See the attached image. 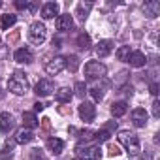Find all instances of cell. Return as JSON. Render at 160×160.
<instances>
[{
  "mask_svg": "<svg viewBox=\"0 0 160 160\" xmlns=\"http://www.w3.org/2000/svg\"><path fill=\"white\" fill-rule=\"evenodd\" d=\"M8 91H10V92H13V94H17V96L27 94V92L30 91L28 75H27L25 72H21V70L13 72V73L10 75V79H8Z\"/></svg>",
  "mask_w": 160,
  "mask_h": 160,
  "instance_id": "obj_1",
  "label": "cell"
},
{
  "mask_svg": "<svg viewBox=\"0 0 160 160\" xmlns=\"http://www.w3.org/2000/svg\"><path fill=\"white\" fill-rule=\"evenodd\" d=\"M117 138H119V143L128 151V154H132V156L139 154L141 147H139V139H138V136H136L134 132H130V130H121Z\"/></svg>",
  "mask_w": 160,
  "mask_h": 160,
  "instance_id": "obj_2",
  "label": "cell"
},
{
  "mask_svg": "<svg viewBox=\"0 0 160 160\" xmlns=\"http://www.w3.org/2000/svg\"><path fill=\"white\" fill-rule=\"evenodd\" d=\"M75 152L81 156V160H100L102 149L98 145H92L91 141H79L75 147Z\"/></svg>",
  "mask_w": 160,
  "mask_h": 160,
  "instance_id": "obj_3",
  "label": "cell"
},
{
  "mask_svg": "<svg viewBox=\"0 0 160 160\" xmlns=\"http://www.w3.org/2000/svg\"><path fill=\"white\" fill-rule=\"evenodd\" d=\"M45 38H47V28H45V25L40 23V21L32 23V25H30V30H28V40H30L34 45H42V43L45 42Z\"/></svg>",
  "mask_w": 160,
  "mask_h": 160,
  "instance_id": "obj_4",
  "label": "cell"
},
{
  "mask_svg": "<svg viewBox=\"0 0 160 160\" xmlns=\"http://www.w3.org/2000/svg\"><path fill=\"white\" fill-rule=\"evenodd\" d=\"M106 72H108L106 66L102 62H98V60H91V62L85 64V75L89 79H102L106 75Z\"/></svg>",
  "mask_w": 160,
  "mask_h": 160,
  "instance_id": "obj_5",
  "label": "cell"
},
{
  "mask_svg": "<svg viewBox=\"0 0 160 160\" xmlns=\"http://www.w3.org/2000/svg\"><path fill=\"white\" fill-rule=\"evenodd\" d=\"M79 117H81V121L85 122H92L94 117H96V108L91 104V102H83L81 106H79Z\"/></svg>",
  "mask_w": 160,
  "mask_h": 160,
  "instance_id": "obj_6",
  "label": "cell"
},
{
  "mask_svg": "<svg viewBox=\"0 0 160 160\" xmlns=\"http://www.w3.org/2000/svg\"><path fill=\"white\" fill-rule=\"evenodd\" d=\"M55 27L58 32H70L73 28V17L70 13H64V15H58L57 21H55Z\"/></svg>",
  "mask_w": 160,
  "mask_h": 160,
  "instance_id": "obj_7",
  "label": "cell"
},
{
  "mask_svg": "<svg viewBox=\"0 0 160 160\" xmlns=\"http://www.w3.org/2000/svg\"><path fill=\"white\" fill-rule=\"evenodd\" d=\"M53 91H55V83L51 81V79H40L38 85L34 87V92L38 96H49Z\"/></svg>",
  "mask_w": 160,
  "mask_h": 160,
  "instance_id": "obj_8",
  "label": "cell"
},
{
  "mask_svg": "<svg viewBox=\"0 0 160 160\" xmlns=\"http://www.w3.org/2000/svg\"><path fill=\"white\" fill-rule=\"evenodd\" d=\"M64 70V57H55L45 64V72L49 75H58Z\"/></svg>",
  "mask_w": 160,
  "mask_h": 160,
  "instance_id": "obj_9",
  "label": "cell"
},
{
  "mask_svg": "<svg viewBox=\"0 0 160 160\" xmlns=\"http://www.w3.org/2000/svg\"><path fill=\"white\" fill-rule=\"evenodd\" d=\"M143 12L149 19H154L160 15V2L158 0H147V2L143 4Z\"/></svg>",
  "mask_w": 160,
  "mask_h": 160,
  "instance_id": "obj_10",
  "label": "cell"
},
{
  "mask_svg": "<svg viewBox=\"0 0 160 160\" xmlns=\"http://www.w3.org/2000/svg\"><path fill=\"white\" fill-rule=\"evenodd\" d=\"M13 58H15V62H19V64H30V62L34 60V55H32L30 49L21 47V49H17V51L13 53Z\"/></svg>",
  "mask_w": 160,
  "mask_h": 160,
  "instance_id": "obj_11",
  "label": "cell"
},
{
  "mask_svg": "<svg viewBox=\"0 0 160 160\" xmlns=\"http://www.w3.org/2000/svg\"><path fill=\"white\" fill-rule=\"evenodd\" d=\"M13 128V117L8 111L0 113V134H8Z\"/></svg>",
  "mask_w": 160,
  "mask_h": 160,
  "instance_id": "obj_12",
  "label": "cell"
},
{
  "mask_svg": "<svg viewBox=\"0 0 160 160\" xmlns=\"http://www.w3.org/2000/svg\"><path fill=\"white\" fill-rule=\"evenodd\" d=\"M147 111L143 109V108H138V109H134L132 111V121H134V124L138 126V128H143L145 124H147Z\"/></svg>",
  "mask_w": 160,
  "mask_h": 160,
  "instance_id": "obj_13",
  "label": "cell"
},
{
  "mask_svg": "<svg viewBox=\"0 0 160 160\" xmlns=\"http://www.w3.org/2000/svg\"><path fill=\"white\" fill-rule=\"evenodd\" d=\"M32 139H34V132L28 130V128H21V130H17V134H15V138H13V141H15V143H21V145L30 143Z\"/></svg>",
  "mask_w": 160,
  "mask_h": 160,
  "instance_id": "obj_14",
  "label": "cell"
},
{
  "mask_svg": "<svg viewBox=\"0 0 160 160\" xmlns=\"http://www.w3.org/2000/svg\"><path fill=\"white\" fill-rule=\"evenodd\" d=\"M55 15H58V4L57 2H45L42 6V17L43 19H53Z\"/></svg>",
  "mask_w": 160,
  "mask_h": 160,
  "instance_id": "obj_15",
  "label": "cell"
},
{
  "mask_svg": "<svg viewBox=\"0 0 160 160\" xmlns=\"http://www.w3.org/2000/svg\"><path fill=\"white\" fill-rule=\"evenodd\" d=\"M111 51H113V42H111V40H102V42H98V45H96V55H98L100 58L108 57Z\"/></svg>",
  "mask_w": 160,
  "mask_h": 160,
  "instance_id": "obj_16",
  "label": "cell"
},
{
  "mask_svg": "<svg viewBox=\"0 0 160 160\" xmlns=\"http://www.w3.org/2000/svg\"><path fill=\"white\" fill-rule=\"evenodd\" d=\"M126 62H130V66H134V68H141V66H145L147 58H145V55L141 51H132Z\"/></svg>",
  "mask_w": 160,
  "mask_h": 160,
  "instance_id": "obj_17",
  "label": "cell"
},
{
  "mask_svg": "<svg viewBox=\"0 0 160 160\" xmlns=\"http://www.w3.org/2000/svg\"><path fill=\"white\" fill-rule=\"evenodd\" d=\"M47 149L53 152V154H60L64 151V141L60 138H49L47 139Z\"/></svg>",
  "mask_w": 160,
  "mask_h": 160,
  "instance_id": "obj_18",
  "label": "cell"
},
{
  "mask_svg": "<svg viewBox=\"0 0 160 160\" xmlns=\"http://www.w3.org/2000/svg\"><path fill=\"white\" fill-rule=\"evenodd\" d=\"M92 8V2H81V4H77L75 8V15L79 17V21H85L89 17V12Z\"/></svg>",
  "mask_w": 160,
  "mask_h": 160,
  "instance_id": "obj_19",
  "label": "cell"
},
{
  "mask_svg": "<svg viewBox=\"0 0 160 160\" xmlns=\"http://www.w3.org/2000/svg\"><path fill=\"white\" fill-rule=\"evenodd\" d=\"M72 96H73V92H72L68 87H62V89H58V91H57L55 100H57L58 104H68V102L72 100Z\"/></svg>",
  "mask_w": 160,
  "mask_h": 160,
  "instance_id": "obj_20",
  "label": "cell"
},
{
  "mask_svg": "<svg viewBox=\"0 0 160 160\" xmlns=\"http://www.w3.org/2000/svg\"><path fill=\"white\" fill-rule=\"evenodd\" d=\"M23 124H25V128L32 130V128H36V126L40 124V121L36 119V115H34L32 111H25V113H23Z\"/></svg>",
  "mask_w": 160,
  "mask_h": 160,
  "instance_id": "obj_21",
  "label": "cell"
},
{
  "mask_svg": "<svg viewBox=\"0 0 160 160\" xmlns=\"http://www.w3.org/2000/svg\"><path fill=\"white\" fill-rule=\"evenodd\" d=\"M126 111H128L126 102H113L111 104V115L113 117H122V115H126Z\"/></svg>",
  "mask_w": 160,
  "mask_h": 160,
  "instance_id": "obj_22",
  "label": "cell"
},
{
  "mask_svg": "<svg viewBox=\"0 0 160 160\" xmlns=\"http://www.w3.org/2000/svg\"><path fill=\"white\" fill-rule=\"evenodd\" d=\"M15 23H17V15H13V13H4V15H2V19H0L2 30H10Z\"/></svg>",
  "mask_w": 160,
  "mask_h": 160,
  "instance_id": "obj_23",
  "label": "cell"
},
{
  "mask_svg": "<svg viewBox=\"0 0 160 160\" xmlns=\"http://www.w3.org/2000/svg\"><path fill=\"white\" fill-rule=\"evenodd\" d=\"M75 43H77V47H79V49L87 51V49L91 47V36H89L87 32H81V34H77V40H75Z\"/></svg>",
  "mask_w": 160,
  "mask_h": 160,
  "instance_id": "obj_24",
  "label": "cell"
},
{
  "mask_svg": "<svg viewBox=\"0 0 160 160\" xmlns=\"http://www.w3.org/2000/svg\"><path fill=\"white\" fill-rule=\"evenodd\" d=\"M64 68H68L70 72H77V68H79V57H75V55L64 57Z\"/></svg>",
  "mask_w": 160,
  "mask_h": 160,
  "instance_id": "obj_25",
  "label": "cell"
},
{
  "mask_svg": "<svg viewBox=\"0 0 160 160\" xmlns=\"http://www.w3.org/2000/svg\"><path fill=\"white\" fill-rule=\"evenodd\" d=\"M12 149H13V141H6V145H4V149L0 151V160H12L13 158V154H12Z\"/></svg>",
  "mask_w": 160,
  "mask_h": 160,
  "instance_id": "obj_26",
  "label": "cell"
},
{
  "mask_svg": "<svg viewBox=\"0 0 160 160\" xmlns=\"http://www.w3.org/2000/svg\"><path fill=\"white\" fill-rule=\"evenodd\" d=\"M15 8H17V10H30V12H34V10H36V4H34V2H28V0H17V2H15Z\"/></svg>",
  "mask_w": 160,
  "mask_h": 160,
  "instance_id": "obj_27",
  "label": "cell"
},
{
  "mask_svg": "<svg viewBox=\"0 0 160 160\" xmlns=\"http://www.w3.org/2000/svg\"><path fill=\"white\" fill-rule=\"evenodd\" d=\"M130 53H132V51H130V47H128V45H122V47H119V49H117V58H119V60H122V62H126V60H128V57H130Z\"/></svg>",
  "mask_w": 160,
  "mask_h": 160,
  "instance_id": "obj_28",
  "label": "cell"
},
{
  "mask_svg": "<svg viewBox=\"0 0 160 160\" xmlns=\"http://www.w3.org/2000/svg\"><path fill=\"white\" fill-rule=\"evenodd\" d=\"M109 138H111V132H109V130H106V128H102V130H98V132L94 134V139H96V141H100V143L108 141Z\"/></svg>",
  "mask_w": 160,
  "mask_h": 160,
  "instance_id": "obj_29",
  "label": "cell"
},
{
  "mask_svg": "<svg viewBox=\"0 0 160 160\" xmlns=\"http://www.w3.org/2000/svg\"><path fill=\"white\" fill-rule=\"evenodd\" d=\"M89 92H91V96H92L94 102H100V100L104 98V89H100V87H92Z\"/></svg>",
  "mask_w": 160,
  "mask_h": 160,
  "instance_id": "obj_30",
  "label": "cell"
},
{
  "mask_svg": "<svg viewBox=\"0 0 160 160\" xmlns=\"http://www.w3.org/2000/svg\"><path fill=\"white\" fill-rule=\"evenodd\" d=\"M73 91H75V94H77L79 98H83V96H85V92H87V85H85L83 81H77V83H75V87H73Z\"/></svg>",
  "mask_w": 160,
  "mask_h": 160,
  "instance_id": "obj_31",
  "label": "cell"
},
{
  "mask_svg": "<svg viewBox=\"0 0 160 160\" xmlns=\"http://www.w3.org/2000/svg\"><path fill=\"white\" fill-rule=\"evenodd\" d=\"M30 160H45V154L40 149H32L30 151Z\"/></svg>",
  "mask_w": 160,
  "mask_h": 160,
  "instance_id": "obj_32",
  "label": "cell"
},
{
  "mask_svg": "<svg viewBox=\"0 0 160 160\" xmlns=\"http://www.w3.org/2000/svg\"><path fill=\"white\" fill-rule=\"evenodd\" d=\"M8 55H10L8 45H4V42L0 40V60H6V58H8Z\"/></svg>",
  "mask_w": 160,
  "mask_h": 160,
  "instance_id": "obj_33",
  "label": "cell"
},
{
  "mask_svg": "<svg viewBox=\"0 0 160 160\" xmlns=\"http://www.w3.org/2000/svg\"><path fill=\"white\" fill-rule=\"evenodd\" d=\"M152 115H154L156 119L160 117V102H158V100H154V102H152Z\"/></svg>",
  "mask_w": 160,
  "mask_h": 160,
  "instance_id": "obj_34",
  "label": "cell"
},
{
  "mask_svg": "<svg viewBox=\"0 0 160 160\" xmlns=\"http://www.w3.org/2000/svg\"><path fill=\"white\" fill-rule=\"evenodd\" d=\"M119 154H121L119 147L117 145H109V156H119Z\"/></svg>",
  "mask_w": 160,
  "mask_h": 160,
  "instance_id": "obj_35",
  "label": "cell"
},
{
  "mask_svg": "<svg viewBox=\"0 0 160 160\" xmlns=\"http://www.w3.org/2000/svg\"><path fill=\"white\" fill-rule=\"evenodd\" d=\"M149 89H151V94H152V96H156V94H158V83H151V87H149Z\"/></svg>",
  "mask_w": 160,
  "mask_h": 160,
  "instance_id": "obj_36",
  "label": "cell"
},
{
  "mask_svg": "<svg viewBox=\"0 0 160 160\" xmlns=\"http://www.w3.org/2000/svg\"><path fill=\"white\" fill-rule=\"evenodd\" d=\"M17 38H19V32H13L12 36H8V42H10V43H13V42H17Z\"/></svg>",
  "mask_w": 160,
  "mask_h": 160,
  "instance_id": "obj_37",
  "label": "cell"
},
{
  "mask_svg": "<svg viewBox=\"0 0 160 160\" xmlns=\"http://www.w3.org/2000/svg\"><path fill=\"white\" fill-rule=\"evenodd\" d=\"M43 108H45V104H42V102H36L34 104V111H42Z\"/></svg>",
  "mask_w": 160,
  "mask_h": 160,
  "instance_id": "obj_38",
  "label": "cell"
},
{
  "mask_svg": "<svg viewBox=\"0 0 160 160\" xmlns=\"http://www.w3.org/2000/svg\"><path fill=\"white\" fill-rule=\"evenodd\" d=\"M0 98H2V91H0Z\"/></svg>",
  "mask_w": 160,
  "mask_h": 160,
  "instance_id": "obj_39",
  "label": "cell"
},
{
  "mask_svg": "<svg viewBox=\"0 0 160 160\" xmlns=\"http://www.w3.org/2000/svg\"><path fill=\"white\" fill-rule=\"evenodd\" d=\"M75 160H81V158H75Z\"/></svg>",
  "mask_w": 160,
  "mask_h": 160,
  "instance_id": "obj_40",
  "label": "cell"
}]
</instances>
